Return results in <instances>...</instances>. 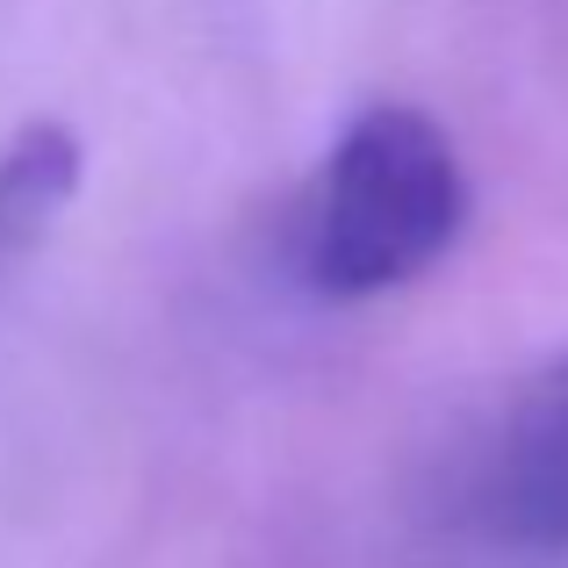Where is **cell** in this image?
I'll use <instances>...</instances> for the list:
<instances>
[{"label": "cell", "instance_id": "2", "mask_svg": "<svg viewBox=\"0 0 568 568\" xmlns=\"http://www.w3.org/2000/svg\"><path fill=\"white\" fill-rule=\"evenodd\" d=\"M475 511L518 547H568V353L504 410L483 454Z\"/></svg>", "mask_w": 568, "mask_h": 568}, {"label": "cell", "instance_id": "3", "mask_svg": "<svg viewBox=\"0 0 568 568\" xmlns=\"http://www.w3.org/2000/svg\"><path fill=\"white\" fill-rule=\"evenodd\" d=\"M80 166L87 152L58 115H37L0 144V266L22 260L65 216V202L80 194Z\"/></svg>", "mask_w": 568, "mask_h": 568}, {"label": "cell", "instance_id": "1", "mask_svg": "<svg viewBox=\"0 0 568 568\" xmlns=\"http://www.w3.org/2000/svg\"><path fill=\"white\" fill-rule=\"evenodd\" d=\"M468 209L475 187L460 173L454 138L410 101H375L324 159L303 274L332 303L388 295L460 245Z\"/></svg>", "mask_w": 568, "mask_h": 568}]
</instances>
